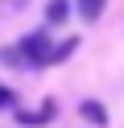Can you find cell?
<instances>
[{
    "mask_svg": "<svg viewBox=\"0 0 124 128\" xmlns=\"http://www.w3.org/2000/svg\"><path fill=\"white\" fill-rule=\"evenodd\" d=\"M50 50H54V46H50L46 33H29L21 46H17V54H25L21 62H29V66H46V62H50Z\"/></svg>",
    "mask_w": 124,
    "mask_h": 128,
    "instance_id": "obj_1",
    "label": "cell"
},
{
    "mask_svg": "<svg viewBox=\"0 0 124 128\" xmlns=\"http://www.w3.org/2000/svg\"><path fill=\"white\" fill-rule=\"evenodd\" d=\"M50 116H54V99H46V103H41V112H21V124L41 128V124H50Z\"/></svg>",
    "mask_w": 124,
    "mask_h": 128,
    "instance_id": "obj_2",
    "label": "cell"
},
{
    "mask_svg": "<svg viewBox=\"0 0 124 128\" xmlns=\"http://www.w3.org/2000/svg\"><path fill=\"white\" fill-rule=\"evenodd\" d=\"M79 116L83 120H91V124H107V108L99 99H87V103H79Z\"/></svg>",
    "mask_w": 124,
    "mask_h": 128,
    "instance_id": "obj_3",
    "label": "cell"
},
{
    "mask_svg": "<svg viewBox=\"0 0 124 128\" xmlns=\"http://www.w3.org/2000/svg\"><path fill=\"white\" fill-rule=\"evenodd\" d=\"M66 17H70V0H50L46 4V21L50 25H62Z\"/></svg>",
    "mask_w": 124,
    "mask_h": 128,
    "instance_id": "obj_4",
    "label": "cell"
},
{
    "mask_svg": "<svg viewBox=\"0 0 124 128\" xmlns=\"http://www.w3.org/2000/svg\"><path fill=\"white\" fill-rule=\"evenodd\" d=\"M74 50H79V37H70V42H62V46H54V50H50V62H66V58H70ZM50 62H46V66H50Z\"/></svg>",
    "mask_w": 124,
    "mask_h": 128,
    "instance_id": "obj_5",
    "label": "cell"
},
{
    "mask_svg": "<svg viewBox=\"0 0 124 128\" xmlns=\"http://www.w3.org/2000/svg\"><path fill=\"white\" fill-rule=\"evenodd\" d=\"M103 4H107V0H79V17L83 21H95L99 12H103Z\"/></svg>",
    "mask_w": 124,
    "mask_h": 128,
    "instance_id": "obj_6",
    "label": "cell"
},
{
    "mask_svg": "<svg viewBox=\"0 0 124 128\" xmlns=\"http://www.w3.org/2000/svg\"><path fill=\"white\" fill-rule=\"evenodd\" d=\"M13 103H17V95H13V91H8V87H4V83H0V108H13Z\"/></svg>",
    "mask_w": 124,
    "mask_h": 128,
    "instance_id": "obj_7",
    "label": "cell"
}]
</instances>
